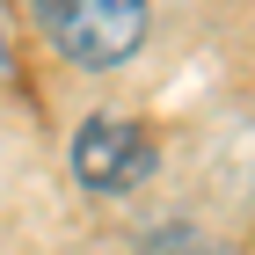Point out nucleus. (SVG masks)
Segmentation results:
<instances>
[{"mask_svg":"<svg viewBox=\"0 0 255 255\" xmlns=\"http://www.w3.org/2000/svg\"><path fill=\"white\" fill-rule=\"evenodd\" d=\"M146 255H219V248H212L204 234H168V241H153Z\"/></svg>","mask_w":255,"mask_h":255,"instance_id":"nucleus-3","label":"nucleus"},{"mask_svg":"<svg viewBox=\"0 0 255 255\" xmlns=\"http://www.w3.org/2000/svg\"><path fill=\"white\" fill-rule=\"evenodd\" d=\"M73 175L95 197H124L153 175V131L138 117H88L73 131Z\"/></svg>","mask_w":255,"mask_h":255,"instance_id":"nucleus-2","label":"nucleus"},{"mask_svg":"<svg viewBox=\"0 0 255 255\" xmlns=\"http://www.w3.org/2000/svg\"><path fill=\"white\" fill-rule=\"evenodd\" d=\"M15 73V37H7V0H0V80Z\"/></svg>","mask_w":255,"mask_h":255,"instance_id":"nucleus-4","label":"nucleus"},{"mask_svg":"<svg viewBox=\"0 0 255 255\" xmlns=\"http://www.w3.org/2000/svg\"><path fill=\"white\" fill-rule=\"evenodd\" d=\"M51 51L88 73H110L146 44V0H29Z\"/></svg>","mask_w":255,"mask_h":255,"instance_id":"nucleus-1","label":"nucleus"}]
</instances>
